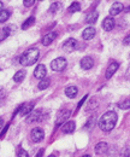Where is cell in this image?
<instances>
[{"instance_id":"e575fe53","label":"cell","mask_w":130,"mask_h":157,"mask_svg":"<svg viewBox=\"0 0 130 157\" xmlns=\"http://www.w3.org/2000/svg\"><path fill=\"white\" fill-rule=\"evenodd\" d=\"M42 156H43V149H40L35 157H42Z\"/></svg>"},{"instance_id":"5bb4252c","label":"cell","mask_w":130,"mask_h":157,"mask_svg":"<svg viewBox=\"0 0 130 157\" xmlns=\"http://www.w3.org/2000/svg\"><path fill=\"white\" fill-rule=\"evenodd\" d=\"M118 67H119V63H118V62H112L111 64L109 65L107 70H106V74H105L106 78H111L112 76H113V74L117 71Z\"/></svg>"},{"instance_id":"1f68e13d","label":"cell","mask_w":130,"mask_h":157,"mask_svg":"<svg viewBox=\"0 0 130 157\" xmlns=\"http://www.w3.org/2000/svg\"><path fill=\"white\" fill-rule=\"evenodd\" d=\"M5 98V91L2 87H0V99H4Z\"/></svg>"},{"instance_id":"d6986e66","label":"cell","mask_w":130,"mask_h":157,"mask_svg":"<svg viewBox=\"0 0 130 157\" xmlns=\"http://www.w3.org/2000/svg\"><path fill=\"white\" fill-rule=\"evenodd\" d=\"M11 33H12L11 27H4V28L1 29V32H0V41H2V40L6 39L7 36H10Z\"/></svg>"},{"instance_id":"7a4b0ae2","label":"cell","mask_w":130,"mask_h":157,"mask_svg":"<svg viewBox=\"0 0 130 157\" xmlns=\"http://www.w3.org/2000/svg\"><path fill=\"white\" fill-rule=\"evenodd\" d=\"M39 56H40V52H39L37 48H29L23 53V56L20 57L19 63L22 65H24V67H30V65L36 63L37 59H39Z\"/></svg>"},{"instance_id":"5b68a950","label":"cell","mask_w":130,"mask_h":157,"mask_svg":"<svg viewBox=\"0 0 130 157\" xmlns=\"http://www.w3.org/2000/svg\"><path fill=\"white\" fill-rule=\"evenodd\" d=\"M76 46H77V41L75 39H72V38H70V39H68L63 44V51L64 52H68V53H71L75 48H76Z\"/></svg>"},{"instance_id":"b9f144b4","label":"cell","mask_w":130,"mask_h":157,"mask_svg":"<svg viewBox=\"0 0 130 157\" xmlns=\"http://www.w3.org/2000/svg\"><path fill=\"white\" fill-rule=\"evenodd\" d=\"M129 57H130V56H129Z\"/></svg>"},{"instance_id":"d590c367","label":"cell","mask_w":130,"mask_h":157,"mask_svg":"<svg viewBox=\"0 0 130 157\" xmlns=\"http://www.w3.org/2000/svg\"><path fill=\"white\" fill-rule=\"evenodd\" d=\"M7 129H9V124H6V126H5V128H4V131H2V133H1V136H0V137H1V138L4 137V136H5V133H6V131H7Z\"/></svg>"},{"instance_id":"f546056e","label":"cell","mask_w":130,"mask_h":157,"mask_svg":"<svg viewBox=\"0 0 130 157\" xmlns=\"http://www.w3.org/2000/svg\"><path fill=\"white\" fill-rule=\"evenodd\" d=\"M34 2H35L34 0H24V1H23L24 6H27V7H30V6H32V5L34 4Z\"/></svg>"},{"instance_id":"2e32d148","label":"cell","mask_w":130,"mask_h":157,"mask_svg":"<svg viewBox=\"0 0 130 157\" xmlns=\"http://www.w3.org/2000/svg\"><path fill=\"white\" fill-rule=\"evenodd\" d=\"M95 28L93 27H88V28H86L84 30H83V33H82V38L84 40H91L94 38V35H95Z\"/></svg>"},{"instance_id":"ab89813d","label":"cell","mask_w":130,"mask_h":157,"mask_svg":"<svg viewBox=\"0 0 130 157\" xmlns=\"http://www.w3.org/2000/svg\"><path fill=\"white\" fill-rule=\"evenodd\" d=\"M1 7H2V2L0 1V11H1Z\"/></svg>"},{"instance_id":"277c9868","label":"cell","mask_w":130,"mask_h":157,"mask_svg":"<svg viewBox=\"0 0 130 157\" xmlns=\"http://www.w3.org/2000/svg\"><path fill=\"white\" fill-rule=\"evenodd\" d=\"M71 115V111L70 110H66V109H63L60 110L58 114H57V118H56V126H60L63 122H65V120L70 117Z\"/></svg>"},{"instance_id":"8d00e7d4","label":"cell","mask_w":130,"mask_h":157,"mask_svg":"<svg viewBox=\"0 0 130 157\" xmlns=\"http://www.w3.org/2000/svg\"><path fill=\"white\" fill-rule=\"evenodd\" d=\"M125 78H128V80H130V67L127 69V74H125Z\"/></svg>"},{"instance_id":"603a6c76","label":"cell","mask_w":130,"mask_h":157,"mask_svg":"<svg viewBox=\"0 0 130 157\" xmlns=\"http://www.w3.org/2000/svg\"><path fill=\"white\" fill-rule=\"evenodd\" d=\"M10 18V11L9 10H1L0 11V23H4Z\"/></svg>"},{"instance_id":"30bf717a","label":"cell","mask_w":130,"mask_h":157,"mask_svg":"<svg viewBox=\"0 0 130 157\" xmlns=\"http://www.w3.org/2000/svg\"><path fill=\"white\" fill-rule=\"evenodd\" d=\"M46 74H47V69H46V67L43 65V64H39L36 67V69H35V71H34V76L36 78H46Z\"/></svg>"},{"instance_id":"ba28073f","label":"cell","mask_w":130,"mask_h":157,"mask_svg":"<svg viewBox=\"0 0 130 157\" xmlns=\"http://www.w3.org/2000/svg\"><path fill=\"white\" fill-rule=\"evenodd\" d=\"M41 118H42V111H41V110H34V111H32V113L28 115L27 122H28V123H32V122H34V121H42Z\"/></svg>"},{"instance_id":"4fadbf2b","label":"cell","mask_w":130,"mask_h":157,"mask_svg":"<svg viewBox=\"0 0 130 157\" xmlns=\"http://www.w3.org/2000/svg\"><path fill=\"white\" fill-rule=\"evenodd\" d=\"M123 10H124V6H123L122 2H119V1L113 2V5H112L111 9H110V15H111V16H116V15L121 13Z\"/></svg>"},{"instance_id":"9c48e42d","label":"cell","mask_w":130,"mask_h":157,"mask_svg":"<svg viewBox=\"0 0 130 157\" xmlns=\"http://www.w3.org/2000/svg\"><path fill=\"white\" fill-rule=\"evenodd\" d=\"M107 151H109V145H107L106 143L101 141V143H98V144H96V146H95V154H96V155L102 156V155L107 154Z\"/></svg>"},{"instance_id":"8992f818","label":"cell","mask_w":130,"mask_h":157,"mask_svg":"<svg viewBox=\"0 0 130 157\" xmlns=\"http://www.w3.org/2000/svg\"><path fill=\"white\" fill-rule=\"evenodd\" d=\"M34 105H35V103H34V101H28V103H25V104L20 105L19 114H20L22 116L29 115V114H30V113L34 110Z\"/></svg>"},{"instance_id":"4dcf8cb0","label":"cell","mask_w":130,"mask_h":157,"mask_svg":"<svg viewBox=\"0 0 130 157\" xmlns=\"http://www.w3.org/2000/svg\"><path fill=\"white\" fill-rule=\"evenodd\" d=\"M123 45H125V46H129L130 45V34L124 38V40H123Z\"/></svg>"},{"instance_id":"f1b7e54d","label":"cell","mask_w":130,"mask_h":157,"mask_svg":"<svg viewBox=\"0 0 130 157\" xmlns=\"http://www.w3.org/2000/svg\"><path fill=\"white\" fill-rule=\"evenodd\" d=\"M18 157H29V155H28V152H27L25 150H23L22 147H19L18 149Z\"/></svg>"},{"instance_id":"f35d334b","label":"cell","mask_w":130,"mask_h":157,"mask_svg":"<svg viewBox=\"0 0 130 157\" xmlns=\"http://www.w3.org/2000/svg\"><path fill=\"white\" fill-rule=\"evenodd\" d=\"M82 157H92V156H91V155H83Z\"/></svg>"},{"instance_id":"60d3db41","label":"cell","mask_w":130,"mask_h":157,"mask_svg":"<svg viewBox=\"0 0 130 157\" xmlns=\"http://www.w3.org/2000/svg\"><path fill=\"white\" fill-rule=\"evenodd\" d=\"M48 157H56V156H54V155H50Z\"/></svg>"},{"instance_id":"ac0fdd59","label":"cell","mask_w":130,"mask_h":157,"mask_svg":"<svg viewBox=\"0 0 130 157\" xmlns=\"http://www.w3.org/2000/svg\"><path fill=\"white\" fill-rule=\"evenodd\" d=\"M77 92H78V90H77L76 86H69V87L65 88V94L69 98H75L77 96Z\"/></svg>"},{"instance_id":"cb8c5ba5","label":"cell","mask_w":130,"mask_h":157,"mask_svg":"<svg viewBox=\"0 0 130 157\" xmlns=\"http://www.w3.org/2000/svg\"><path fill=\"white\" fill-rule=\"evenodd\" d=\"M34 22H35V18H34V17H29L28 20L25 21L24 23H23V25H22V29H23V30L28 29L29 27H32V25L34 24Z\"/></svg>"},{"instance_id":"7402d4cb","label":"cell","mask_w":130,"mask_h":157,"mask_svg":"<svg viewBox=\"0 0 130 157\" xmlns=\"http://www.w3.org/2000/svg\"><path fill=\"white\" fill-rule=\"evenodd\" d=\"M24 78H25V71L24 70H18L13 76V81L15 82H20V81L24 80Z\"/></svg>"},{"instance_id":"e0dca14e","label":"cell","mask_w":130,"mask_h":157,"mask_svg":"<svg viewBox=\"0 0 130 157\" xmlns=\"http://www.w3.org/2000/svg\"><path fill=\"white\" fill-rule=\"evenodd\" d=\"M75 128H76V124H75L74 121H69V122L64 123L63 127H61V129H63V132H64L65 134H70V133H72V132L75 131Z\"/></svg>"},{"instance_id":"ffe728a7","label":"cell","mask_w":130,"mask_h":157,"mask_svg":"<svg viewBox=\"0 0 130 157\" xmlns=\"http://www.w3.org/2000/svg\"><path fill=\"white\" fill-rule=\"evenodd\" d=\"M98 17H99V13L98 12H91V13H88L87 15V17H86V22L87 23H89V24H93V23H95L96 22V20H98Z\"/></svg>"},{"instance_id":"83f0119b","label":"cell","mask_w":130,"mask_h":157,"mask_svg":"<svg viewBox=\"0 0 130 157\" xmlns=\"http://www.w3.org/2000/svg\"><path fill=\"white\" fill-rule=\"evenodd\" d=\"M59 6H60V4H59V2H52L51 7H50V12H51V13H53V12H56V11H58Z\"/></svg>"},{"instance_id":"484cf974","label":"cell","mask_w":130,"mask_h":157,"mask_svg":"<svg viewBox=\"0 0 130 157\" xmlns=\"http://www.w3.org/2000/svg\"><path fill=\"white\" fill-rule=\"evenodd\" d=\"M80 10H81V5H80V2H77V1L72 2V4L70 5V7H69V11H70V12H76V11H80Z\"/></svg>"},{"instance_id":"9a60e30c","label":"cell","mask_w":130,"mask_h":157,"mask_svg":"<svg viewBox=\"0 0 130 157\" xmlns=\"http://www.w3.org/2000/svg\"><path fill=\"white\" fill-rule=\"evenodd\" d=\"M114 24H116V22L112 17H106L102 22V29L106 32H110L114 28Z\"/></svg>"},{"instance_id":"44dd1931","label":"cell","mask_w":130,"mask_h":157,"mask_svg":"<svg viewBox=\"0 0 130 157\" xmlns=\"http://www.w3.org/2000/svg\"><path fill=\"white\" fill-rule=\"evenodd\" d=\"M50 85H51V80L48 78H45L39 82L37 87H39V90H46L47 87H50Z\"/></svg>"},{"instance_id":"52a82bcc","label":"cell","mask_w":130,"mask_h":157,"mask_svg":"<svg viewBox=\"0 0 130 157\" xmlns=\"http://www.w3.org/2000/svg\"><path fill=\"white\" fill-rule=\"evenodd\" d=\"M32 139H33V141H35V143H40V141H42V139L45 137V133H43V131L41 129V128H34L33 131H32Z\"/></svg>"},{"instance_id":"74e56055","label":"cell","mask_w":130,"mask_h":157,"mask_svg":"<svg viewBox=\"0 0 130 157\" xmlns=\"http://www.w3.org/2000/svg\"><path fill=\"white\" fill-rule=\"evenodd\" d=\"M2 123H4V120H2V117H0V128H1V126H2Z\"/></svg>"},{"instance_id":"3957f363","label":"cell","mask_w":130,"mask_h":157,"mask_svg":"<svg viewBox=\"0 0 130 157\" xmlns=\"http://www.w3.org/2000/svg\"><path fill=\"white\" fill-rule=\"evenodd\" d=\"M66 59L63 58V57H59L56 58L52 63H51V68L53 71H63L65 68H66Z\"/></svg>"},{"instance_id":"7c38bea8","label":"cell","mask_w":130,"mask_h":157,"mask_svg":"<svg viewBox=\"0 0 130 157\" xmlns=\"http://www.w3.org/2000/svg\"><path fill=\"white\" fill-rule=\"evenodd\" d=\"M57 38V33L56 32H50V33H47L43 38H42V40H41V42L45 45V46H48V45H51L54 40H56Z\"/></svg>"},{"instance_id":"836d02e7","label":"cell","mask_w":130,"mask_h":157,"mask_svg":"<svg viewBox=\"0 0 130 157\" xmlns=\"http://www.w3.org/2000/svg\"><path fill=\"white\" fill-rule=\"evenodd\" d=\"M123 156H124V157H130V147H128V149H127V150L124 151Z\"/></svg>"},{"instance_id":"4316f807","label":"cell","mask_w":130,"mask_h":157,"mask_svg":"<svg viewBox=\"0 0 130 157\" xmlns=\"http://www.w3.org/2000/svg\"><path fill=\"white\" fill-rule=\"evenodd\" d=\"M94 126H95V116H92L88 120V122L84 124V128H93Z\"/></svg>"},{"instance_id":"d4e9b609","label":"cell","mask_w":130,"mask_h":157,"mask_svg":"<svg viewBox=\"0 0 130 157\" xmlns=\"http://www.w3.org/2000/svg\"><path fill=\"white\" fill-rule=\"evenodd\" d=\"M118 108H119V109H123V110L130 109V99H125V100L118 103Z\"/></svg>"},{"instance_id":"8fae6325","label":"cell","mask_w":130,"mask_h":157,"mask_svg":"<svg viewBox=\"0 0 130 157\" xmlns=\"http://www.w3.org/2000/svg\"><path fill=\"white\" fill-rule=\"evenodd\" d=\"M80 64H81V68H82V69H84V70H89V69L93 68L94 60L92 57H83V58L81 59Z\"/></svg>"},{"instance_id":"d6a6232c","label":"cell","mask_w":130,"mask_h":157,"mask_svg":"<svg viewBox=\"0 0 130 157\" xmlns=\"http://www.w3.org/2000/svg\"><path fill=\"white\" fill-rule=\"evenodd\" d=\"M88 98V97H87V96H86V97H84V98H82L81 99V101H80V104H78V106H77V109H80V108H81V106H82V105H83V103H84V101H86V99Z\"/></svg>"},{"instance_id":"6da1fadb","label":"cell","mask_w":130,"mask_h":157,"mask_svg":"<svg viewBox=\"0 0 130 157\" xmlns=\"http://www.w3.org/2000/svg\"><path fill=\"white\" fill-rule=\"evenodd\" d=\"M117 120H118V116H117V114L114 111H107L98 121V126H99V128L101 131L110 132L114 128V126L117 123Z\"/></svg>"}]
</instances>
